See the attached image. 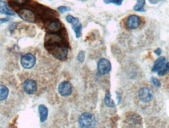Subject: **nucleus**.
<instances>
[{
    "mask_svg": "<svg viewBox=\"0 0 169 128\" xmlns=\"http://www.w3.org/2000/svg\"><path fill=\"white\" fill-rule=\"evenodd\" d=\"M23 94L14 80L0 82V110L11 114L20 107Z\"/></svg>",
    "mask_w": 169,
    "mask_h": 128,
    "instance_id": "nucleus-1",
    "label": "nucleus"
},
{
    "mask_svg": "<svg viewBox=\"0 0 169 128\" xmlns=\"http://www.w3.org/2000/svg\"><path fill=\"white\" fill-rule=\"evenodd\" d=\"M45 47L52 55L58 60H65L67 58L68 54V47L66 42L45 44Z\"/></svg>",
    "mask_w": 169,
    "mask_h": 128,
    "instance_id": "nucleus-2",
    "label": "nucleus"
},
{
    "mask_svg": "<svg viewBox=\"0 0 169 128\" xmlns=\"http://www.w3.org/2000/svg\"><path fill=\"white\" fill-rule=\"evenodd\" d=\"M22 88L28 94H35L39 91V81L35 76L30 75L22 83Z\"/></svg>",
    "mask_w": 169,
    "mask_h": 128,
    "instance_id": "nucleus-3",
    "label": "nucleus"
},
{
    "mask_svg": "<svg viewBox=\"0 0 169 128\" xmlns=\"http://www.w3.org/2000/svg\"><path fill=\"white\" fill-rule=\"evenodd\" d=\"M78 123L81 127H93L96 126V118L90 112H84L79 116Z\"/></svg>",
    "mask_w": 169,
    "mask_h": 128,
    "instance_id": "nucleus-4",
    "label": "nucleus"
},
{
    "mask_svg": "<svg viewBox=\"0 0 169 128\" xmlns=\"http://www.w3.org/2000/svg\"><path fill=\"white\" fill-rule=\"evenodd\" d=\"M36 9V12L35 13H38L39 17L45 20H54L56 17V13L55 12L51 9L46 8L45 6H42V5H38L35 7Z\"/></svg>",
    "mask_w": 169,
    "mask_h": 128,
    "instance_id": "nucleus-5",
    "label": "nucleus"
},
{
    "mask_svg": "<svg viewBox=\"0 0 169 128\" xmlns=\"http://www.w3.org/2000/svg\"><path fill=\"white\" fill-rule=\"evenodd\" d=\"M154 94L153 91L149 87H143L140 88L138 92V98L140 101L143 103H148L153 98Z\"/></svg>",
    "mask_w": 169,
    "mask_h": 128,
    "instance_id": "nucleus-6",
    "label": "nucleus"
},
{
    "mask_svg": "<svg viewBox=\"0 0 169 128\" xmlns=\"http://www.w3.org/2000/svg\"><path fill=\"white\" fill-rule=\"evenodd\" d=\"M17 13H18L19 17L24 20L31 23L36 22L37 16L32 9H28V8H23V9H19Z\"/></svg>",
    "mask_w": 169,
    "mask_h": 128,
    "instance_id": "nucleus-7",
    "label": "nucleus"
},
{
    "mask_svg": "<svg viewBox=\"0 0 169 128\" xmlns=\"http://www.w3.org/2000/svg\"><path fill=\"white\" fill-rule=\"evenodd\" d=\"M20 63L24 69H31L35 67L36 64V58L34 54L28 53L22 56L20 59Z\"/></svg>",
    "mask_w": 169,
    "mask_h": 128,
    "instance_id": "nucleus-8",
    "label": "nucleus"
},
{
    "mask_svg": "<svg viewBox=\"0 0 169 128\" xmlns=\"http://www.w3.org/2000/svg\"><path fill=\"white\" fill-rule=\"evenodd\" d=\"M73 91V86L68 81H63L58 86V92L63 97L70 96Z\"/></svg>",
    "mask_w": 169,
    "mask_h": 128,
    "instance_id": "nucleus-9",
    "label": "nucleus"
},
{
    "mask_svg": "<svg viewBox=\"0 0 169 128\" xmlns=\"http://www.w3.org/2000/svg\"><path fill=\"white\" fill-rule=\"evenodd\" d=\"M97 69L99 74L101 75H105L110 73V71L111 70V64L110 61L106 58H101L98 61Z\"/></svg>",
    "mask_w": 169,
    "mask_h": 128,
    "instance_id": "nucleus-10",
    "label": "nucleus"
},
{
    "mask_svg": "<svg viewBox=\"0 0 169 128\" xmlns=\"http://www.w3.org/2000/svg\"><path fill=\"white\" fill-rule=\"evenodd\" d=\"M141 20L137 15H130L126 20V26L129 29H136L140 25Z\"/></svg>",
    "mask_w": 169,
    "mask_h": 128,
    "instance_id": "nucleus-11",
    "label": "nucleus"
},
{
    "mask_svg": "<svg viewBox=\"0 0 169 128\" xmlns=\"http://www.w3.org/2000/svg\"><path fill=\"white\" fill-rule=\"evenodd\" d=\"M46 30L51 33H57L62 29V24L58 20H50V22L46 25Z\"/></svg>",
    "mask_w": 169,
    "mask_h": 128,
    "instance_id": "nucleus-12",
    "label": "nucleus"
},
{
    "mask_svg": "<svg viewBox=\"0 0 169 128\" xmlns=\"http://www.w3.org/2000/svg\"><path fill=\"white\" fill-rule=\"evenodd\" d=\"M0 13L7 16H14L15 13L8 6L7 2L4 0H0Z\"/></svg>",
    "mask_w": 169,
    "mask_h": 128,
    "instance_id": "nucleus-13",
    "label": "nucleus"
},
{
    "mask_svg": "<svg viewBox=\"0 0 169 128\" xmlns=\"http://www.w3.org/2000/svg\"><path fill=\"white\" fill-rule=\"evenodd\" d=\"M166 64V58L164 57H160L156 61L154 62L153 67L152 71L153 73H157L158 71H160L162 68Z\"/></svg>",
    "mask_w": 169,
    "mask_h": 128,
    "instance_id": "nucleus-14",
    "label": "nucleus"
},
{
    "mask_svg": "<svg viewBox=\"0 0 169 128\" xmlns=\"http://www.w3.org/2000/svg\"><path fill=\"white\" fill-rule=\"evenodd\" d=\"M39 116H40V121L42 123L45 122L48 118V108H46L45 105H40L39 106Z\"/></svg>",
    "mask_w": 169,
    "mask_h": 128,
    "instance_id": "nucleus-15",
    "label": "nucleus"
},
{
    "mask_svg": "<svg viewBox=\"0 0 169 128\" xmlns=\"http://www.w3.org/2000/svg\"><path fill=\"white\" fill-rule=\"evenodd\" d=\"M72 28L74 31V33H75L76 38H80L81 35V29H82V25L80 22H79V20H78L77 21H75L74 23L71 24Z\"/></svg>",
    "mask_w": 169,
    "mask_h": 128,
    "instance_id": "nucleus-16",
    "label": "nucleus"
},
{
    "mask_svg": "<svg viewBox=\"0 0 169 128\" xmlns=\"http://www.w3.org/2000/svg\"><path fill=\"white\" fill-rule=\"evenodd\" d=\"M137 3L133 7V9L135 11L137 12H144V6H145L146 0H136Z\"/></svg>",
    "mask_w": 169,
    "mask_h": 128,
    "instance_id": "nucleus-17",
    "label": "nucleus"
},
{
    "mask_svg": "<svg viewBox=\"0 0 169 128\" xmlns=\"http://www.w3.org/2000/svg\"><path fill=\"white\" fill-rule=\"evenodd\" d=\"M104 103L109 108H114V107H115V104H114V101L111 98V95H110V94L109 92L107 93V94L105 96Z\"/></svg>",
    "mask_w": 169,
    "mask_h": 128,
    "instance_id": "nucleus-18",
    "label": "nucleus"
},
{
    "mask_svg": "<svg viewBox=\"0 0 169 128\" xmlns=\"http://www.w3.org/2000/svg\"><path fill=\"white\" fill-rule=\"evenodd\" d=\"M169 73V62L166 63L165 65H164V67L162 68L160 71H158L157 72L158 75L160 76L167 74V73Z\"/></svg>",
    "mask_w": 169,
    "mask_h": 128,
    "instance_id": "nucleus-19",
    "label": "nucleus"
},
{
    "mask_svg": "<svg viewBox=\"0 0 169 128\" xmlns=\"http://www.w3.org/2000/svg\"><path fill=\"white\" fill-rule=\"evenodd\" d=\"M103 2H104L105 4L113 3L117 5V6H121L122 4V2H123V0H103Z\"/></svg>",
    "mask_w": 169,
    "mask_h": 128,
    "instance_id": "nucleus-20",
    "label": "nucleus"
},
{
    "mask_svg": "<svg viewBox=\"0 0 169 128\" xmlns=\"http://www.w3.org/2000/svg\"><path fill=\"white\" fill-rule=\"evenodd\" d=\"M11 2L16 6H23V5H25L28 2H29V0H11Z\"/></svg>",
    "mask_w": 169,
    "mask_h": 128,
    "instance_id": "nucleus-21",
    "label": "nucleus"
},
{
    "mask_svg": "<svg viewBox=\"0 0 169 128\" xmlns=\"http://www.w3.org/2000/svg\"><path fill=\"white\" fill-rule=\"evenodd\" d=\"M57 10H58L60 13H66V12L70 11L71 8L68 7V6H61L57 8Z\"/></svg>",
    "mask_w": 169,
    "mask_h": 128,
    "instance_id": "nucleus-22",
    "label": "nucleus"
},
{
    "mask_svg": "<svg viewBox=\"0 0 169 128\" xmlns=\"http://www.w3.org/2000/svg\"><path fill=\"white\" fill-rule=\"evenodd\" d=\"M78 20V19L77 17H73L72 15H67L66 17V20L68 23H70V24H73V23H74L75 21H77Z\"/></svg>",
    "mask_w": 169,
    "mask_h": 128,
    "instance_id": "nucleus-23",
    "label": "nucleus"
},
{
    "mask_svg": "<svg viewBox=\"0 0 169 128\" xmlns=\"http://www.w3.org/2000/svg\"><path fill=\"white\" fill-rule=\"evenodd\" d=\"M150 80H151V83L153 84V86H154V87H160L161 84H160V82L157 79L154 78V77H151Z\"/></svg>",
    "mask_w": 169,
    "mask_h": 128,
    "instance_id": "nucleus-24",
    "label": "nucleus"
},
{
    "mask_svg": "<svg viewBox=\"0 0 169 128\" xmlns=\"http://www.w3.org/2000/svg\"><path fill=\"white\" fill-rule=\"evenodd\" d=\"M78 60L80 62H83L84 61V51H81L79 52L78 55Z\"/></svg>",
    "mask_w": 169,
    "mask_h": 128,
    "instance_id": "nucleus-25",
    "label": "nucleus"
},
{
    "mask_svg": "<svg viewBox=\"0 0 169 128\" xmlns=\"http://www.w3.org/2000/svg\"><path fill=\"white\" fill-rule=\"evenodd\" d=\"M154 54H157V56H160V54H161V50H160V48L157 49V50L154 51Z\"/></svg>",
    "mask_w": 169,
    "mask_h": 128,
    "instance_id": "nucleus-26",
    "label": "nucleus"
},
{
    "mask_svg": "<svg viewBox=\"0 0 169 128\" xmlns=\"http://www.w3.org/2000/svg\"><path fill=\"white\" fill-rule=\"evenodd\" d=\"M149 1L150 3H153V4H156V3H157V2H158V0H149Z\"/></svg>",
    "mask_w": 169,
    "mask_h": 128,
    "instance_id": "nucleus-27",
    "label": "nucleus"
},
{
    "mask_svg": "<svg viewBox=\"0 0 169 128\" xmlns=\"http://www.w3.org/2000/svg\"><path fill=\"white\" fill-rule=\"evenodd\" d=\"M9 19H0V23H2V22H6V21H8Z\"/></svg>",
    "mask_w": 169,
    "mask_h": 128,
    "instance_id": "nucleus-28",
    "label": "nucleus"
},
{
    "mask_svg": "<svg viewBox=\"0 0 169 128\" xmlns=\"http://www.w3.org/2000/svg\"><path fill=\"white\" fill-rule=\"evenodd\" d=\"M2 119H3V118H1V117H0V126H2V124H4V122H2Z\"/></svg>",
    "mask_w": 169,
    "mask_h": 128,
    "instance_id": "nucleus-29",
    "label": "nucleus"
},
{
    "mask_svg": "<svg viewBox=\"0 0 169 128\" xmlns=\"http://www.w3.org/2000/svg\"><path fill=\"white\" fill-rule=\"evenodd\" d=\"M81 1H85V0H81Z\"/></svg>",
    "mask_w": 169,
    "mask_h": 128,
    "instance_id": "nucleus-30",
    "label": "nucleus"
}]
</instances>
